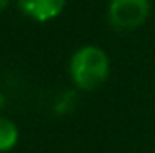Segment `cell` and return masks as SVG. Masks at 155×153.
<instances>
[{
  "label": "cell",
  "mask_w": 155,
  "mask_h": 153,
  "mask_svg": "<svg viewBox=\"0 0 155 153\" xmlns=\"http://www.w3.org/2000/svg\"><path fill=\"white\" fill-rule=\"evenodd\" d=\"M150 15V0H110L108 20L117 31L141 27Z\"/></svg>",
  "instance_id": "7a4b0ae2"
},
{
  "label": "cell",
  "mask_w": 155,
  "mask_h": 153,
  "mask_svg": "<svg viewBox=\"0 0 155 153\" xmlns=\"http://www.w3.org/2000/svg\"><path fill=\"white\" fill-rule=\"evenodd\" d=\"M4 105H5V99H4V96H2V94H0V108H2V106H4Z\"/></svg>",
  "instance_id": "8992f818"
},
{
  "label": "cell",
  "mask_w": 155,
  "mask_h": 153,
  "mask_svg": "<svg viewBox=\"0 0 155 153\" xmlns=\"http://www.w3.org/2000/svg\"><path fill=\"white\" fill-rule=\"evenodd\" d=\"M69 72L76 88L96 90L108 79L110 60L103 49L96 45H85L72 54Z\"/></svg>",
  "instance_id": "6da1fadb"
},
{
  "label": "cell",
  "mask_w": 155,
  "mask_h": 153,
  "mask_svg": "<svg viewBox=\"0 0 155 153\" xmlns=\"http://www.w3.org/2000/svg\"><path fill=\"white\" fill-rule=\"evenodd\" d=\"M18 139H20L18 126L11 119L0 115V153L11 151L18 144Z\"/></svg>",
  "instance_id": "277c9868"
},
{
  "label": "cell",
  "mask_w": 155,
  "mask_h": 153,
  "mask_svg": "<svg viewBox=\"0 0 155 153\" xmlns=\"http://www.w3.org/2000/svg\"><path fill=\"white\" fill-rule=\"evenodd\" d=\"M67 0H18V9L35 22H49L61 15Z\"/></svg>",
  "instance_id": "3957f363"
},
{
  "label": "cell",
  "mask_w": 155,
  "mask_h": 153,
  "mask_svg": "<svg viewBox=\"0 0 155 153\" xmlns=\"http://www.w3.org/2000/svg\"><path fill=\"white\" fill-rule=\"evenodd\" d=\"M9 5V0H0V11H4Z\"/></svg>",
  "instance_id": "5b68a950"
}]
</instances>
